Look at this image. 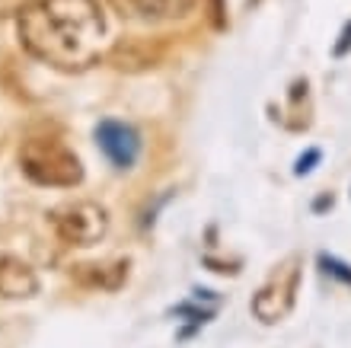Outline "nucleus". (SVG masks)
I'll use <instances>...</instances> for the list:
<instances>
[{"label": "nucleus", "instance_id": "f257e3e1", "mask_svg": "<svg viewBox=\"0 0 351 348\" xmlns=\"http://www.w3.org/2000/svg\"><path fill=\"white\" fill-rule=\"evenodd\" d=\"M16 32L36 61L74 73L99 65L106 16L96 0H32L16 16Z\"/></svg>", "mask_w": 351, "mask_h": 348}, {"label": "nucleus", "instance_id": "f03ea898", "mask_svg": "<svg viewBox=\"0 0 351 348\" xmlns=\"http://www.w3.org/2000/svg\"><path fill=\"white\" fill-rule=\"evenodd\" d=\"M19 166L36 185L48 189H74L84 183L80 156L55 138H26L19 147Z\"/></svg>", "mask_w": 351, "mask_h": 348}, {"label": "nucleus", "instance_id": "7ed1b4c3", "mask_svg": "<svg viewBox=\"0 0 351 348\" xmlns=\"http://www.w3.org/2000/svg\"><path fill=\"white\" fill-rule=\"evenodd\" d=\"M300 281H304V259L300 256H287L285 262H278L271 268V275L265 278L256 297H252L250 310L252 316L265 326L287 320L291 310L297 307V294H300Z\"/></svg>", "mask_w": 351, "mask_h": 348}, {"label": "nucleus", "instance_id": "20e7f679", "mask_svg": "<svg viewBox=\"0 0 351 348\" xmlns=\"http://www.w3.org/2000/svg\"><path fill=\"white\" fill-rule=\"evenodd\" d=\"M48 220H51L58 240L67 246H96L109 233V211L99 202H86V198L51 208Z\"/></svg>", "mask_w": 351, "mask_h": 348}, {"label": "nucleus", "instance_id": "39448f33", "mask_svg": "<svg viewBox=\"0 0 351 348\" xmlns=\"http://www.w3.org/2000/svg\"><path fill=\"white\" fill-rule=\"evenodd\" d=\"M96 144L115 170H131L141 156V135L125 121L106 119L96 125Z\"/></svg>", "mask_w": 351, "mask_h": 348}, {"label": "nucleus", "instance_id": "423d86ee", "mask_svg": "<svg viewBox=\"0 0 351 348\" xmlns=\"http://www.w3.org/2000/svg\"><path fill=\"white\" fill-rule=\"evenodd\" d=\"M112 10L131 23H173L185 19L198 0H109Z\"/></svg>", "mask_w": 351, "mask_h": 348}, {"label": "nucleus", "instance_id": "0eeeda50", "mask_svg": "<svg viewBox=\"0 0 351 348\" xmlns=\"http://www.w3.org/2000/svg\"><path fill=\"white\" fill-rule=\"evenodd\" d=\"M71 275L80 288H90V291H121L131 275V259L119 256L102 259V262H84V266H74Z\"/></svg>", "mask_w": 351, "mask_h": 348}, {"label": "nucleus", "instance_id": "6e6552de", "mask_svg": "<svg viewBox=\"0 0 351 348\" xmlns=\"http://www.w3.org/2000/svg\"><path fill=\"white\" fill-rule=\"evenodd\" d=\"M38 294V275L26 259L0 253V297L3 301H29Z\"/></svg>", "mask_w": 351, "mask_h": 348}, {"label": "nucleus", "instance_id": "1a4fd4ad", "mask_svg": "<svg viewBox=\"0 0 351 348\" xmlns=\"http://www.w3.org/2000/svg\"><path fill=\"white\" fill-rule=\"evenodd\" d=\"M109 61L119 71H144V67H154L160 61V48L144 42V38H125L109 51Z\"/></svg>", "mask_w": 351, "mask_h": 348}, {"label": "nucleus", "instance_id": "9d476101", "mask_svg": "<svg viewBox=\"0 0 351 348\" xmlns=\"http://www.w3.org/2000/svg\"><path fill=\"white\" fill-rule=\"evenodd\" d=\"M316 262H319V268H323L329 278H335L339 284L351 288V266H348V262H342L339 256H329V253H319V256H316Z\"/></svg>", "mask_w": 351, "mask_h": 348}, {"label": "nucleus", "instance_id": "9b49d317", "mask_svg": "<svg viewBox=\"0 0 351 348\" xmlns=\"http://www.w3.org/2000/svg\"><path fill=\"white\" fill-rule=\"evenodd\" d=\"M319 163H323V150L319 147H306L304 154L294 160V176H310Z\"/></svg>", "mask_w": 351, "mask_h": 348}, {"label": "nucleus", "instance_id": "f8f14e48", "mask_svg": "<svg viewBox=\"0 0 351 348\" xmlns=\"http://www.w3.org/2000/svg\"><path fill=\"white\" fill-rule=\"evenodd\" d=\"M208 3V23H211L217 32H223V29L230 26V19H227V3L223 0H204Z\"/></svg>", "mask_w": 351, "mask_h": 348}, {"label": "nucleus", "instance_id": "ddd939ff", "mask_svg": "<svg viewBox=\"0 0 351 348\" xmlns=\"http://www.w3.org/2000/svg\"><path fill=\"white\" fill-rule=\"evenodd\" d=\"M176 316H192L195 323H208L214 316V310H198V307H192V303H182V307H176Z\"/></svg>", "mask_w": 351, "mask_h": 348}, {"label": "nucleus", "instance_id": "4468645a", "mask_svg": "<svg viewBox=\"0 0 351 348\" xmlns=\"http://www.w3.org/2000/svg\"><path fill=\"white\" fill-rule=\"evenodd\" d=\"M332 55L335 58H345V55H351V19L345 23V29L339 32V42L332 45Z\"/></svg>", "mask_w": 351, "mask_h": 348}, {"label": "nucleus", "instance_id": "2eb2a0df", "mask_svg": "<svg viewBox=\"0 0 351 348\" xmlns=\"http://www.w3.org/2000/svg\"><path fill=\"white\" fill-rule=\"evenodd\" d=\"M29 3H32V0H0V19L19 16V13H23Z\"/></svg>", "mask_w": 351, "mask_h": 348}, {"label": "nucleus", "instance_id": "dca6fc26", "mask_svg": "<svg viewBox=\"0 0 351 348\" xmlns=\"http://www.w3.org/2000/svg\"><path fill=\"white\" fill-rule=\"evenodd\" d=\"M310 208H313V214H326V211H332L335 208V192H319Z\"/></svg>", "mask_w": 351, "mask_h": 348}, {"label": "nucleus", "instance_id": "f3484780", "mask_svg": "<svg viewBox=\"0 0 351 348\" xmlns=\"http://www.w3.org/2000/svg\"><path fill=\"white\" fill-rule=\"evenodd\" d=\"M262 0H246V7H259Z\"/></svg>", "mask_w": 351, "mask_h": 348}]
</instances>
